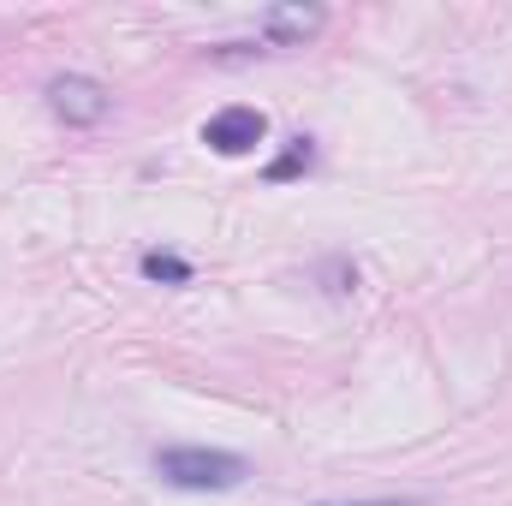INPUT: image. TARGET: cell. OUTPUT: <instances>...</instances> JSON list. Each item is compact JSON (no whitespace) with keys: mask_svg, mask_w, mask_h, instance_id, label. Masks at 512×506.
Returning a JSON list of instances; mask_svg holds the SVG:
<instances>
[{"mask_svg":"<svg viewBox=\"0 0 512 506\" xmlns=\"http://www.w3.org/2000/svg\"><path fill=\"white\" fill-rule=\"evenodd\" d=\"M155 477L161 483H173V489H239L245 477H251V465L239 459V453H221V447H161L155 453Z\"/></svg>","mask_w":512,"mask_h":506,"instance_id":"1","label":"cell"},{"mask_svg":"<svg viewBox=\"0 0 512 506\" xmlns=\"http://www.w3.org/2000/svg\"><path fill=\"white\" fill-rule=\"evenodd\" d=\"M48 108L66 126H102L108 108H114V96H108V84H96L84 72H60V78H48Z\"/></svg>","mask_w":512,"mask_h":506,"instance_id":"2","label":"cell"},{"mask_svg":"<svg viewBox=\"0 0 512 506\" xmlns=\"http://www.w3.org/2000/svg\"><path fill=\"white\" fill-rule=\"evenodd\" d=\"M262 131H268V120H262L256 108H221V114H209L203 143H209L215 155H251L256 143H262Z\"/></svg>","mask_w":512,"mask_h":506,"instance_id":"3","label":"cell"},{"mask_svg":"<svg viewBox=\"0 0 512 506\" xmlns=\"http://www.w3.org/2000/svg\"><path fill=\"white\" fill-rule=\"evenodd\" d=\"M316 30H322V6H268L262 12L268 42H310Z\"/></svg>","mask_w":512,"mask_h":506,"instance_id":"4","label":"cell"},{"mask_svg":"<svg viewBox=\"0 0 512 506\" xmlns=\"http://www.w3.org/2000/svg\"><path fill=\"white\" fill-rule=\"evenodd\" d=\"M143 274H149V280H173V286H185V280H191V262L149 251V256H143Z\"/></svg>","mask_w":512,"mask_h":506,"instance_id":"5","label":"cell"},{"mask_svg":"<svg viewBox=\"0 0 512 506\" xmlns=\"http://www.w3.org/2000/svg\"><path fill=\"white\" fill-rule=\"evenodd\" d=\"M304 167H310V143L298 137V149H292V155H280V161L268 167V179H292V173H304Z\"/></svg>","mask_w":512,"mask_h":506,"instance_id":"6","label":"cell"},{"mask_svg":"<svg viewBox=\"0 0 512 506\" xmlns=\"http://www.w3.org/2000/svg\"><path fill=\"white\" fill-rule=\"evenodd\" d=\"M358 506H417V501H358Z\"/></svg>","mask_w":512,"mask_h":506,"instance_id":"7","label":"cell"}]
</instances>
